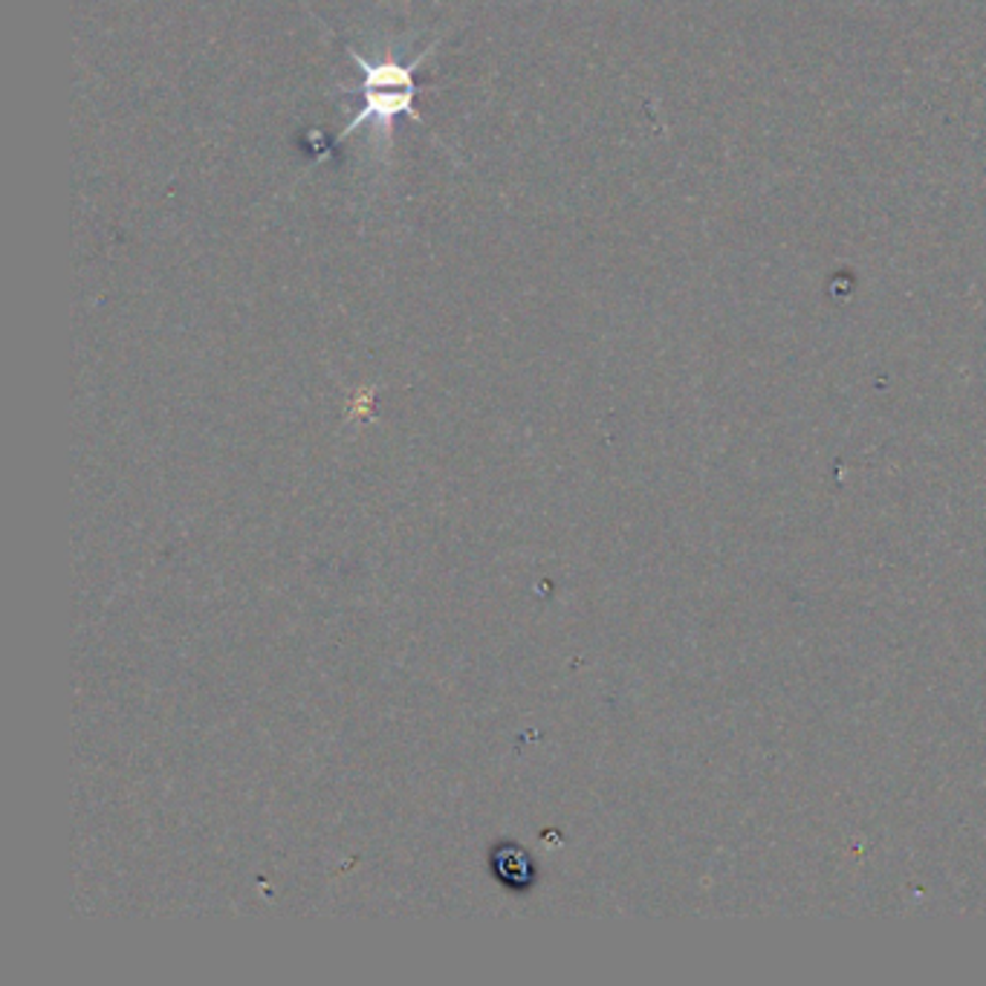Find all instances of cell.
<instances>
[{"instance_id":"1","label":"cell","mask_w":986,"mask_h":986,"mask_svg":"<svg viewBox=\"0 0 986 986\" xmlns=\"http://www.w3.org/2000/svg\"><path fill=\"white\" fill-rule=\"evenodd\" d=\"M347 56L354 58L359 70L365 73V82L356 87V91L363 93L365 107L363 114L356 116L354 122L338 133V142L345 140L347 133H354L359 124L373 122L388 145L391 142V131H394V116L405 114L412 122H423V116L417 110V82H414V73H417L419 61L431 56V50L419 52L412 64H396L394 58L368 61L365 56L351 50V47H347Z\"/></svg>"}]
</instances>
